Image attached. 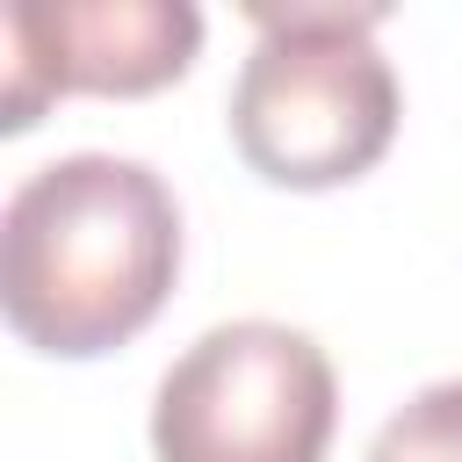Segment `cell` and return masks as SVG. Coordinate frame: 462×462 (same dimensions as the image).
I'll return each mask as SVG.
<instances>
[{"label": "cell", "mask_w": 462, "mask_h": 462, "mask_svg": "<svg viewBox=\"0 0 462 462\" xmlns=\"http://www.w3.org/2000/svg\"><path fill=\"white\" fill-rule=\"evenodd\" d=\"M361 462H462V375L426 383L419 397H404Z\"/></svg>", "instance_id": "obj_5"}, {"label": "cell", "mask_w": 462, "mask_h": 462, "mask_svg": "<svg viewBox=\"0 0 462 462\" xmlns=\"http://www.w3.org/2000/svg\"><path fill=\"white\" fill-rule=\"evenodd\" d=\"M0 130L22 137L65 94H159L202 51L188 0H14L0 14Z\"/></svg>", "instance_id": "obj_4"}, {"label": "cell", "mask_w": 462, "mask_h": 462, "mask_svg": "<svg viewBox=\"0 0 462 462\" xmlns=\"http://www.w3.org/2000/svg\"><path fill=\"white\" fill-rule=\"evenodd\" d=\"M180 282V202L159 166L65 152L0 209V318L51 361L130 346Z\"/></svg>", "instance_id": "obj_1"}, {"label": "cell", "mask_w": 462, "mask_h": 462, "mask_svg": "<svg viewBox=\"0 0 462 462\" xmlns=\"http://www.w3.org/2000/svg\"><path fill=\"white\" fill-rule=\"evenodd\" d=\"M332 426V354L282 318L209 325L152 397L159 462H325Z\"/></svg>", "instance_id": "obj_3"}, {"label": "cell", "mask_w": 462, "mask_h": 462, "mask_svg": "<svg viewBox=\"0 0 462 462\" xmlns=\"http://www.w3.org/2000/svg\"><path fill=\"white\" fill-rule=\"evenodd\" d=\"M383 7H253V51L231 79V144L267 188H346L383 166L404 94L375 51Z\"/></svg>", "instance_id": "obj_2"}]
</instances>
